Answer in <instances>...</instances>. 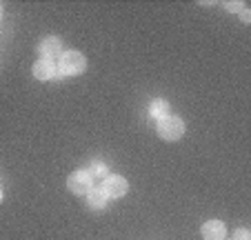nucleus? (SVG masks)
Returning a JSON list of instances; mask_svg holds the SVG:
<instances>
[{"mask_svg": "<svg viewBox=\"0 0 251 240\" xmlns=\"http://www.w3.org/2000/svg\"><path fill=\"white\" fill-rule=\"evenodd\" d=\"M87 69V58L80 52H62L58 58V74L60 76H80Z\"/></svg>", "mask_w": 251, "mask_h": 240, "instance_id": "1", "label": "nucleus"}, {"mask_svg": "<svg viewBox=\"0 0 251 240\" xmlns=\"http://www.w3.org/2000/svg\"><path fill=\"white\" fill-rule=\"evenodd\" d=\"M158 136L167 142H176L185 136V123L180 116H167L158 120Z\"/></svg>", "mask_w": 251, "mask_h": 240, "instance_id": "2", "label": "nucleus"}, {"mask_svg": "<svg viewBox=\"0 0 251 240\" xmlns=\"http://www.w3.org/2000/svg\"><path fill=\"white\" fill-rule=\"evenodd\" d=\"M67 187H69L71 193H76V196H87L94 187V178H91L89 171L80 169V171H74V174L67 178Z\"/></svg>", "mask_w": 251, "mask_h": 240, "instance_id": "3", "label": "nucleus"}, {"mask_svg": "<svg viewBox=\"0 0 251 240\" xmlns=\"http://www.w3.org/2000/svg\"><path fill=\"white\" fill-rule=\"evenodd\" d=\"M102 191L107 193V198H123L129 191V183L125 176L111 174L102 180Z\"/></svg>", "mask_w": 251, "mask_h": 240, "instance_id": "4", "label": "nucleus"}, {"mask_svg": "<svg viewBox=\"0 0 251 240\" xmlns=\"http://www.w3.org/2000/svg\"><path fill=\"white\" fill-rule=\"evenodd\" d=\"M38 52L43 56V60H53V58L62 56V40L58 36H49L45 38L43 43L38 45Z\"/></svg>", "mask_w": 251, "mask_h": 240, "instance_id": "5", "label": "nucleus"}, {"mask_svg": "<svg viewBox=\"0 0 251 240\" xmlns=\"http://www.w3.org/2000/svg\"><path fill=\"white\" fill-rule=\"evenodd\" d=\"M200 234H202V240H225L227 227L223 220H207L200 227Z\"/></svg>", "mask_w": 251, "mask_h": 240, "instance_id": "6", "label": "nucleus"}, {"mask_svg": "<svg viewBox=\"0 0 251 240\" xmlns=\"http://www.w3.org/2000/svg\"><path fill=\"white\" fill-rule=\"evenodd\" d=\"M31 71H33V76L38 80H51V78H56V76H60L58 74V67H56V62H51V60H43L40 58L38 62H33V67H31Z\"/></svg>", "mask_w": 251, "mask_h": 240, "instance_id": "7", "label": "nucleus"}, {"mask_svg": "<svg viewBox=\"0 0 251 240\" xmlns=\"http://www.w3.org/2000/svg\"><path fill=\"white\" fill-rule=\"evenodd\" d=\"M87 200H89V207L96 209V212H100V209H104L109 205V198L102 191V187H91V191L87 193Z\"/></svg>", "mask_w": 251, "mask_h": 240, "instance_id": "8", "label": "nucleus"}, {"mask_svg": "<svg viewBox=\"0 0 251 240\" xmlns=\"http://www.w3.org/2000/svg\"><path fill=\"white\" fill-rule=\"evenodd\" d=\"M149 116L156 118V120H162V118H167V116H169V103H167V100H162V98L153 100L151 107H149Z\"/></svg>", "mask_w": 251, "mask_h": 240, "instance_id": "9", "label": "nucleus"}, {"mask_svg": "<svg viewBox=\"0 0 251 240\" xmlns=\"http://www.w3.org/2000/svg\"><path fill=\"white\" fill-rule=\"evenodd\" d=\"M89 174H91V178H94V176H96V178H107V176H109V174H107V167H104L102 165V162H96V165L94 167H91V171H89Z\"/></svg>", "mask_w": 251, "mask_h": 240, "instance_id": "10", "label": "nucleus"}, {"mask_svg": "<svg viewBox=\"0 0 251 240\" xmlns=\"http://www.w3.org/2000/svg\"><path fill=\"white\" fill-rule=\"evenodd\" d=\"M233 240H251V234L247 229H236V234H233Z\"/></svg>", "mask_w": 251, "mask_h": 240, "instance_id": "11", "label": "nucleus"}, {"mask_svg": "<svg viewBox=\"0 0 251 240\" xmlns=\"http://www.w3.org/2000/svg\"><path fill=\"white\" fill-rule=\"evenodd\" d=\"M242 7H245L242 2H227V9H229V11H240Z\"/></svg>", "mask_w": 251, "mask_h": 240, "instance_id": "12", "label": "nucleus"}, {"mask_svg": "<svg viewBox=\"0 0 251 240\" xmlns=\"http://www.w3.org/2000/svg\"><path fill=\"white\" fill-rule=\"evenodd\" d=\"M240 16H242V20H245V23H249V20H251V18H249V11H247L245 7L240 9Z\"/></svg>", "mask_w": 251, "mask_h": 240, "instance_id": "13", "label": "nucleus"}, {"mask_svg": "<svg viewBox=\"0 0 251 240\" xmlns=\"http://www.w3.org/2000/svg\"><path fill=\"white\" fill-rule=\"evenodd\" d=\"M2 198H5V193H2V189H0V203H2Z\"/></svg>", "mask_w": 251, "mask_h": 240, "instance_id": "14", "label": "nucleus"}, {"mask_svg": "<svg viewBox=\"0 0 251 240\" xmlns=\"http://www.w3.org/2000/svg\"><path fill=\"white\" fill-rule=\"evenodd\" d=\"M0 18H2V5H0Z\"/></svg>", "mask_w": 251, "mask_h": 240, "instance_id": "15", "label": "nucleus"}]
</instances>
